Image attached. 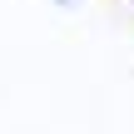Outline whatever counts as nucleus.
Returning a JSON list of instances; mask_svg holds the SVG:
<instances>
[{
    "label": "nucleus",
    "instance_id": "obj_1",
    "mask_svg": "<svg viewBox=\"0 0 134 134\" xmlns=\"http://www.w3.org/2000/svg\"><path fill=\"white\" fill-rule=\"evenodd\" d=\"M65 5H70V0H65Z\"/></svg>",
    "mask_w": 134,
    "mask_h": 134
}]
</instances>
